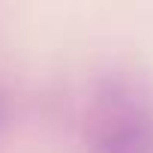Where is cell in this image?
<instances>
[{
	"instance_id": "1",
	"label": "cell",
	"mask_w": 153,
	"mask_h": 153,
	"mask_svg": "<svg viewBox=\"0 0 153 153\" xmlns=\"http://www.w3.org/2000/svg\"><path fill=\"white\" fill-rule=\"evenodd\" d=\"M81 132L90 153H153V87L114 69L93 81Z\"/></svg>"
},
{
	"instance_id": "2",
	"label": "cell",
	"mask_w": 153,
	"mask_h": 153,
	"mask_svg": "<svg viewBox=\"0 0 153 153\" xmlns=\"http://www.w3.org/2000/svg\"><path fill=\"white\" fill-rule=\"evenodd\" d=\"M6 105H9V99H6L3 90H0V132H3V123H6Z\"/></svg>"
}]
</instances>
